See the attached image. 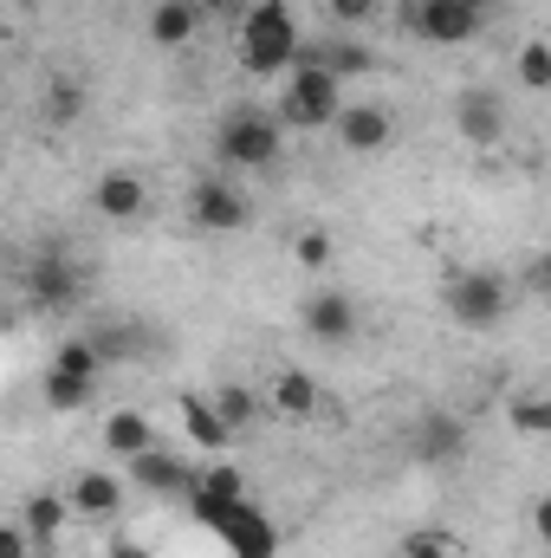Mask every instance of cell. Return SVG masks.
Returning <instances> with one entry per match:
<instances>
[{
    "instance_id": "cell-1",
    "label": "cell",
    "mask_w": 551,
    "mask_h": 558,
    "mask_svg": "<svg viewBox=\"0 0 551 558\" xmlns=\"http://www.w3.org/2000/svg\"><path fill=\"white\" fill-rule=\"evenodd\" d=\"M234 46H241V65H247V72H292V59H298L292 7H285V0H254V7L241 13Z\"/></svg>"
},
{
    "instance_id": "cell-2",
    "label": "cell",
    "mask_w": 551,
    "mask_h": 558,
    "mask_svg": "<svg viewBox=\"0 0 551 558\" xmlns=\"http://www.w3.org/2000/svg\"><path fill=\"white\" fill-rule=\"evenodd\" d=\"M344 111V85L331 78V72H318L311 59H292V72H285V85H279V124H292V131H331V118Z\"/></svg>"
},
{
    "instance_id": "cell-3",
    "label": "cell",
    "mask_w": 551,
    "mask_h": 558,
    "mask_svg": "<svg viewBox=\"0 0 551 558\" xmlns=\"http://www.w3.org/2000/svg\"><path fill=\"white\" fill-rule=\"evenodd\" d=\"M279 143H285V124L273 111H254V105H241L215 124V156L228 169H267V162H279Z\"/></svg>"
},
{
    "instance_id": "cell-4",
    "label": "cell",
    "mask_w": 551,
    "mask_h": 558,
    "mask_svg": "<svg viewBox=\"0 0 551 558\" xmlns=\"http://www.w3.org/2000/svg\"><path fill=\"white\" fill-rule=\"evenodd\" d=\"M441 299H448V318L487 331V325H500V312H506V279L487 274V267H467V274H448Z\"/></svg>"
},
{
    "instance_id": "cell-5",
    "label": "cell",
    "mask_w": 551,
    "mask_h": 558,
    "mask_svg": "<svg viewBox=\"0 0 551 558\" xmlns=\"http://www.w3.org/2000/svg\"><path fill=\"white\" fill-rule=\"evenodd\" d=\"M188 221H195L201 234H241V228L254 221V202H247L228 175H201V182L188 189Z\"/></svg>"
},
{
    "instance_id": "cell-6",
    "label": "cell",
    "mask_w": 551,
    "mask_h": 558,
    "mask_svg": "<svg viewBox=\"0 0 551 558\" xmlns=\"http://www.w3.org/2000/svg\"><path fill=\"white\" fill-rule=\"evenodd\" d=\"M403 20H409L415 39H428V46H467V39L487 26V13H474V7H461V0H409Z\"/></svg>"
},
{
    "instance_id": "cell-7",
    "label": "cell",
    "mask_w": 551,
    "mask_h": 558,
    "mask_svg": "<svg viewBox=\"0 0 551 558\" xmlns=\"http://www.w3.org/2000/svg\"><path fill=\"white\" fill-rule=\"evenodd\" d=\"M78 292H85V274L65 254H39L26 267V305L33 312H65V305H78Z\"/></svg>"
},
{
    "instance_id": "cell-8",
    "label": "cell",
    "mask_w": 551,
    "mask_h": 558,
    "mask_svg": "<svg viewBox=\"0 0 551 558\" xmlns=\"http://www.w3.org/2000/svg\"><path fill=\"white\" fill-rule=\"evenodd\" d=\"M305 331H311L318 344H351V338H357V299H351L344 286H318V292L305 299Z\"/></svg>"
},
{
    "instance_id": "cell-9",
    "label": "cell",
    "mask_w": 551,
    "mask_h": 558,
    "mask_svg": "<svg viewBox=\"0 0 551 558\" xmlns=\"http://www.w3.org/2000/svg\"><path fill=\"white\" fill-rule=\"evenodd\" d=\"M241 500H247L241 468H208V474H195V481H188V513H195L201 526H221Z\"/></svg>"
},
{
    "instance_id": "cell-10",
    "label": "cell",
    "mask_w": 551,
    "mask_h": 558,
    "mask_svg": "<svg viewBox=\"0 0 551 558\" xmlns=\"http://www.w3.org/2000/svg\"><path fill=\"white\" fill-rule=\"evenodd\" d=\"M331 131H338V143H344L351 156H377V149L396 143V118H390L383 105H344V111L331 118Z\"/></svg>"
},
{
    "instance_id": "cell-11",
    "label": "cell",
    "mask_w": 551,
    "mask_h": 558,
    "mask_svg": "<svg viewBox=\"0 0 551 558\" xmlns=\"http://www.w3.org/2000/svg\"><path fill=\"white\" fill-rule=\"evenodd\" d=\"M215 533L228 539V553H234V558H273L279 553V526L260 513V507H254V500H241V507H234Z\"/></svg>"
},
{
    "instance_id": "cell-12",
    "label": "cell",
    "mask_w": 551,
    "mask_h": 558,
    "mask_svg": "<svg viewBox=\"0 0 551 558\" xmlns=\"http://www.w3.org/2000/svg\"><path fill=\"white\" fill-rule=\"evenodd\" d=\"M188 461L182 454H162V448H143L124 461V487H143V494H188Z\"/></svg>"
},
{
    "instance_id": "cell-13",
    "label": "cell",
    "mask_w": 551,
    "mask_h": 558,
    "mask_svg": "<svg viewBox=\"0 0 551 558\" xmlns=\"http://www.w3.org/2000/svg\"><path fill=\"white\" fill-rule=\"evenodd\" d=\"M124 474H111V468H85L78 481H72V494H65V507L78 513V520H111L118 507H124Z\"/></svg>"
},
{
    "instance_id": "cell-14",
    "label": "cell",
    "mask_w": 551,
    "mask_h": 558,
    "mask_svg": "<svg viewBox=\"0 0 551 558\" xmlns=\"http://www.w3.org/2000/svg\"><path fill=\"white\" fill-rule=\"evenodd\" d=\"M91 208H98L105 221H137L143 208H149V189H143L137 169H105L98 189H91Z\"/></svg>"
},
{
    "instance_id": "cell-15",
    "label": "cell",
    "mask_w": 551,
    "mask_h": 558,
    "mask_svg": "<svg viewBox=\"0 0 551 558\" xmlns=\"http://www.w3.org/2000/svg\"><path fill=\"white\" fill-rule=\"evenodd\" d=\"M454 124H461V137L467 143H500L506 137V105H500V92H461V105H454Z\"/></svg>"
},
{
    "instance_id": "cell-16",
    "label": "cell",
    "mask_w": 551,
    "mask_h": 558,
    "mask_svg": "<svg viewBox=\"0 0 551 558\" xmlns=\"http://www.w3.org/2000/svg\"><path fill=\"white\" fill-rule=\"evenodd\" d=\"M65 520H72V507H65V494H52V487L26 494V507H20V526H26L33 546H52V539L65 533Z\"/></svg>"
},
{
    "instance_id": "cell-17",
    "label": "cell",
    "mask_w": 551,
    "mask_h": 558,
    "mask_svg": "<svg viewBox=\"0 0 551 558\" xmlns=\"http://www.w3.org/2000/svg\"><path fill=\"white\" fill-rule=\"evenodd\" d=\"M201 33V7L195 0H156L149 7V39L156 46H188Z\"/></svg>"
},
{
    "instance_id": "cell-18",
    "label": "cell",
    "mask_w": 551,
    "mask_h": 558,
    "mask_svg": "<svg viewBox=\"0 0 551 558\" xmlns=\"http://www.w3.org/2000/svg\"><path fill=\"white\" fill-rule=\"evenodd\" d=\"M267 403H273L279 416H292V422L318 416V377H311V371H279L273 390H267Z\"/></svg>"
},
{
    "instance_id": "cell-19",
    "label": "cell",
    "mask_w": 551,
    "mask_h": 558,
    "mask_svg": "<svg viewBox=\"0 0 551 558\" xmlns=\"http://www.w3.org/2000/svg\"><path fill=\"white\" fill-rule=\"evenodd\" d=\"M105 448H111L118 461H131L143 448H156V422L143 416V410H111V416H105Z\"/></svg>"
},
{
    "instance_id": "cell-20",
    "label": "cell",
    "mask_w": 551,
    "mask_h": 558,
    "mask_svg": "<svg viewBox=\"0 0 551 558\" xmlns=\"http://www.w3.org/2000/svg\"><path fill=\"white\" fill-rule=\"evenodd\" d=\"M298 59H311V65H318V72H331L338 85H344V78H357V72H370V52H364L357 39H325L318 52H305V46H298Z\"/></svg>"
},
{
    "instance_id": "cell-21",
    "label": "cell",
    "mask_w": 551,
    "mask_h": 558,
    "mask_svg": "<svg viewBox=\"0 0 551 558\" xmlns=\"http://www.w3.org/2000/svg\"><path fill=\"white\" fill-rule=\"evenodd\" d=\"M182 428H188V441L195 448H208V454H221L234 435H228V422L215 416V403L208 397H182Z\"/></svg>"
},
{
    "instance_id": "cell-22",
    "label": "cell",
    "mask_w": 551,
    "mask_h": 558,
    "mask_svg": "<svg viewBox=\"0 0 551 558\" xmlns=\"http://www.w3.org/2000/svg\"><path fill=\"white\" fill-rule=\"evenodd\" d=\"M208 403H215V416L228 422V435H241L247 422L260 416V397H254L247 384H221V397H208Z\"/></svg>"
},
{
    "instance_id": "cell-23",
    "label": "cell",
    "mask_w": 551,
    "mask_h": 558,
    "mask_svg": "<svg viewBox=\"0 0 551 558\" xmlns=\"http://www.w3.org/2000/svg\"><path fill=\"white\" fill-rule=\"evenodd\" d=\"M91 390H98V384H85V377L46 371V410H59V416H78V410L91 403Z\"/></svg>"
},
{
    "instance_id": "cell-24",
    "label": "cell",
    "mask_w": 551,
    "mask_h": 558,
    "mask_svg": "<svg viewBox=\"0 0 551 558\" xmlns=\"http://www.w3.org/2000/svg\"><path fill=\"white\" fill-rule=\"evenodd\" d=\"M52 371H65V377H85V384H98L105 357H98V344H91V338H65V344H59V357H52Z\"/></svg>"
},
{
    "instance_id": "cell-25",
    "label": "cell",
    "mask_w": 551,
    "mask_h": 558,
    "mask_svg": "<svg viewBox=\"0 0 551 558\" xmlns=\"http://www.w3.org/2000/svg\"><path fill=\"white\" fill-rule=\"evenodd\" d=\"M415 448H421L428 461H441V454H461V448H467V435H461V422H454V416H428Z\"/></svg>"
},
{
    "instance_id": "cell-26",
    "label": "cell",
    "mask_w": 551,
    "mask_h": 558,
    "mask_svg": "<svg viewBox=\"0 0 551 558\" xmlns=\"http://www.w3.org/2000/svg\"><path fill=\"white\" fill-rule=\"evenodd\" d=\"M519 85H526V92H546L551 85V46L546 39H526V46H519Z\"/></svg>"
},
{
    "instance_id": "cell-27",
    "label": "cell",
    "mask_w": 551,
    "mask_h": 558,
    "mask_svg": "<svg viewBox=\"0 0 551 558\" xmlns=\"http://www.w3.org/2000/svg\"><path fill=\"white\" fill-rule=\"evenodd\" d=\"M292 260H298V267H311V274H318V267H331V234H325V228H305V234L292 241Z\"/></svg>"
},
{
    "instance_id": "cell-28",
    "label": "cell",
    "mask_w": 551,
    "mask_h": 558,
    "mask_svg": "<svg viewBox=\"0 0 551 558\" xmlns=\"http://www.w3.org/2000/svg\"><path fill=\"white\" fill-rule=\"evenodd\" d=\"M396 558H454V546H448V533H403V546H396Z\"/></svg>"
},
{
    "instance_id": "cell-29",
    "label": "cell",
    "mask_w": 551,
    "mask_h": 558,
    "mask_svg": "<svg viewBox=\"0 0 551 558\" xmlns=\"http://www.w3.org/2000/svg\"><path fill=\"white\" fill-rule=\"evenodd\" d=\"M546 428H551V403H539V397L513 403V435H546Z\"/></svg>"
},
{
    "instance_id": "cell-30",
    "label": "cell",
    "mask_w": 551,
    "mask_h": 558,
    "mask_svg": "<svg viewBox=\"0 0 551 558\" xmlns=\"http://www.w3.org/2000/svg\"><path fill=\"white\" fill-rule=\"evenodd\" d=\"M325 7H331V20H338V26H364L383 0H325Z\"/></svg>"
},
{
    "instance_id": "cell-31",
    "label": "cell",
    "mask_w": 551,
    "mask_h": 558,
    "mask_svg": "<svg viewBox=\"0 0 551 558\" xmlns=\"http://www.w3.org/2000/svg\"><path fill=\"white\" fill-rule=\"evenodd\" d=\"M0 558H33V539L20 520H0Z\"/></svg>"
},
{
    "instance_id": "cell-32",
    "label": "cell",
    "mask_w": 551,
    "mask_h": 558,
    "mask_svg": "<svg viewBox=\"0 0 551 558\" xmlns=\"http://www.w3.org/2000/svg\"><path fill=\"white\" fill-rule=\"evenodd\" d=\"M72 111H78V85H72V78H65V85H59V92H52V124H65V118H72Z\"/></svg>"
},
{
    "instance_id": "cell-33",
    "label": "cell",
    "mask_w": 551,
    "mask_h": 558,
    "mask_svg": "<svg viewBox=\"0 0 551 558\" xmlns=\"http://www.w3.org/2000/svg\"><path fill=\"white\" fill-rule=\"evenodd\" d=\"M111 558H156L149 546H137V539H111Z\"/></svg>"
},
{
    "instance_id": "cell-34",
    "label": "cell",
    "mask_w": 551,
    "mask_h": 558,
    "mask_svg": "<svg viewBox=\"0 0 551 558\" xmlns=\"http://www.w3.org/2000/svg\"><path fill=\"white\" fill-rule=\"evenodd\" d=\"M195 7H201V13H221V7H234V0H195Z\"/></svg>"
},
{
    "instance_id": "cell-35",
    "label": "cell",
    "mask_w": 551,
    "mask_h": 558,
    "mask_svg": "<svg viewBox=\"0 0 551 558\" xmlns=\"http://www.w3.org/2000/svg\"><path fill=\"white\" fill-rule=\"evenodd\" d=\"M461 7H474V13H493V0H461Z\"/></svg>"
},
{
    "instance_id": "cell-36",
    "label": "cell",
    "mask_w": 551,
    "mask_h": 558,
    "mask_svg": "<svg viewBox=\"0 0 551 558\" xmlns=\"http://www.w3.org/2000/svg\"><path fill=\"white\" fill-rule=\"evenodd\" d=\"M13 7H46V0H13Z\"/></svg>"
}]
</instances>
